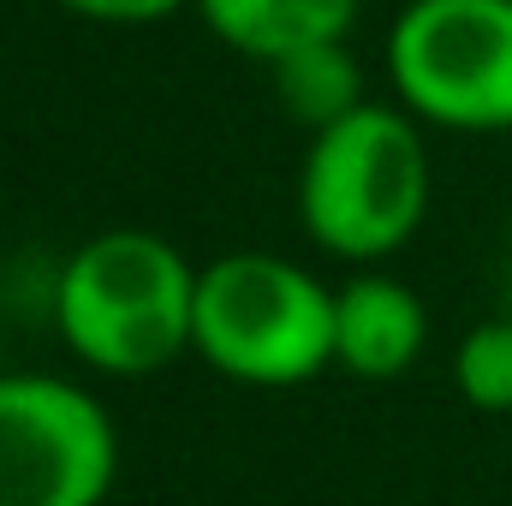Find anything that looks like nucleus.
Returning a JSON list of instances; mask_svg holds the SVG:
<instances>
[{
    "mask_svg": "<svg viewBox=\"0 0 512 506\" xmlns=\"http://www.w3.org/2000/svg\"><path fill=\"white\" fill-rule=\"evenodd\" d=\"M501 310H507V316H512V268H507V304H501Z\"/></svg>",
    "mask_w": 512,
    "mask_h": 506,
    "instance_id": "11",
    "label": "nucleus"
},
{
    "mask_svg": "<svg viewBox=\"0 0 512 506\" xmlns=\"http://www.w3.org/2000/svg\"><path fill=\"white\" fill-rule=\"evenodd\" d=\"M429 346L423 298L382 268L334 286V370L358 381H399Z\"/></svg>",
    "mask_w": 512,
    "mask_h": 506,
    "instance_id": "6",
    "label": "nucleus"
},
{
    "mask_svg": "<svg viewBox=\"0 0 512 506\" xmlns=\"http://www.w3.org/2000/svg\"><path fill=\"white\" fill-rule=\"evenodd\" d=\"M191 352L239 387H304L334 370V286L274 251H227L197 268Z\"/></svg>",
    "mask_w": 512,
    "mask_h": 506,
    "instance_id": "3",
    "label": "nucleus"
},
{
    "mask_svg": "<svg viewBox=\"0 0 512 506\" xmlns=\"http://www.w3.org/2000/svg\"><path fill=\"white\" fill-rule=\"evenodd\" d=\"M417 126L423 120L393 102H364L346 120L310 131L298 221L328 256L376 268L417 239L429 215V149Z\"/></svg>",
    "mask_w": 512,
    "mask_h": 506,
    "instance_id": "2",
    "label": "nucleus"
},
{
    "mask_svg": "<svg viewBox=\"0 0 512 506\" xmlns=\"http://www.w3.org/2000/svg\"><path fill=\"white\" fill-rule=\"evenodd\" d=\"M72 18H90V24H114V30H143V24H161L197 0H60Z\"/></svg>",
    "mask_w": 512,
    "mask_h": 506,
    "instance_id": "10",
    "label": "nucleus"
},
{
    "mask_svg": "<svg viewBox=\"0 0 512 506\" xmlns=\"http://www.w3.org/2000/svg\"><path fill=\"white\" fill-rule=\"evenodd\" d=\"M364 0H197V18L256 66H274L292 48L352 36Z\"/></svg>",
    "mask_w": 512,
    "mask_h": 506,
    "instance_id": "7",
    "label": "nucleus"
},
{
    "mask_svg": "<svg viewBox=\"0 0 512 506\" xmlns=\"http://www.w3.org/2000/svg\"><path fill=\"white\" fill-rule=\"evenodd\" d=\"M453 381H459L471 411L512 417V316L507 310L477 322V328H465V340L453 352Z\"/></svg>",
    "mask_w": 512,
    "mask_h": 506,
    "instance_id": "9",
    "label": "nucleus"
},
{
    "mask_svg": "<svg viewBox=\"0 0 512 506\" xmlns=\"http://www.w3.org/2000/svg\"><path fill=\"white\" fill-rule=\"evenodd\" d=\"M405 114L447 131H512V0H411L387 30Z\"/></svg>",
    "mask_w": 512,
    "mask_h": 506,
    "instance_id": "4",
    "label": "nucleus"
},
{
    "mask_svg": "<svg viewBox=\"0 0 512 506\" xmlns=\"http://www.w3.org/2000/svg\"><path fill=\"white\" fill-rule=\"evenodd\" d=\"M114 477L120 423L90 387L0 370V506H102Z\"/></svg>",
    "mask_w": 512,
    "mask_h": 506,
    "instance_id": "5",
    "label": "nucleus"
},
{
    "mask_svg": "<svg viewBox=\"0 0 512 506\" xmlns=\"http://www.w3.org/2000/svg\"><path fill=\"white\" fill-rule=\"evenodd\" d=\"M54 322L72 358L96 376H155L191 352L197 262L149 227H108L66 256Z\"/></svg>",
    "mask_w": 512,
    "mask_h": 506,
    "instance_id": "1",
    "label": "nucleus"
},
{
    "mask_svg": "<svg viewBox=\"0 0 512 506\" xmlns=\"http://www.w3.org/2000/svg\"><path fill=\"white\" fill-rule=\"evenodd\" d=\"M268 78H274V96H280L286 120L304 126V131L334 126V120H346L352 108L370 102V96H364V66H358V54H352L346 36L280 54V60L268 66Z\"/></svg>",
    "mask_w": 512,
    "mask_h": 506,
    "instance_id": "8",
    "label": "nucleus"
}]
</instances>
